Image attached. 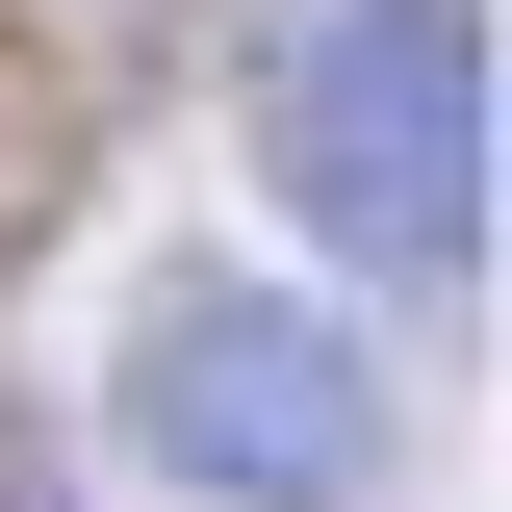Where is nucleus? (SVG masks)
Masks as SVG:
<instances>
[{
	"mask_svg": "<svg viewBox=\"0 0 512 512\" xmlns=\"http://www.w3.org/2000/svg\"><path fill=\"white\" fill-rule=\"evenodd\" d=\"M128 461L205 512H384V359L308 333L282 282H154L128 308Z\"/></svg>",
	"mask_w": 512,
	"mask_h": 512,
	"instance_id": "f03ea898",
	"label": "nucleus"
},
{
	"mask_svg": "<svg viewBox=\"0 0 512 512\" xmlns=\"http://www.w3.org/2000/svg\"><path fill=\"white\" fill-rule=\"evenodd\" d=\"M256 180L359 282H461L487 256V26L461 0H282L256 26Z\"/></svg>",
	"mask_w": 512,
	"mask_h": 512,
	"instance_id": "f257e3e1",
	"label": "nucleus"
}]
</instances>
